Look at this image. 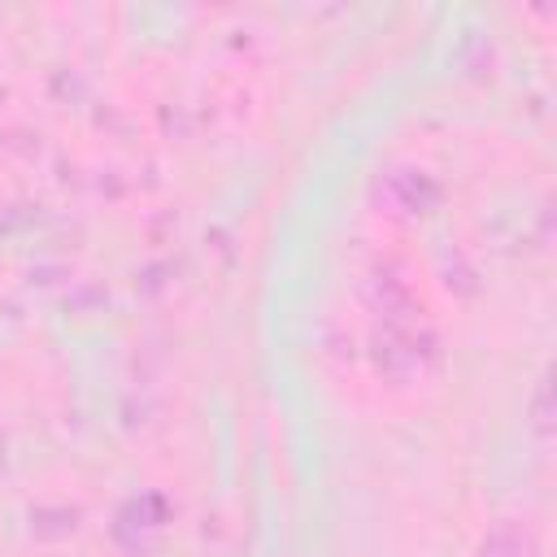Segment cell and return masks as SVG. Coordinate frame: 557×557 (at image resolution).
Masks as SVG:
<instances>
[{
    "instance_id": "1",
    "label": "cell",
    "mask_w": 557,
    "mask_h": 557,
    "mask_svg": "<svg viewBox=\"0 0 557 557\" xmlns=\"http://www.w3.org/2000/svg\"><path fill=\"white\" fill-rule=\"evenodd\" d=\"M370 361L392 383H418L440 361V339L418 322H383L370 344Z\"/></svg>"
},
{
    "instance_id": "2",
    "label": "cell",
    "mask_w": 557,
    "mask_h": 557,
    "mask_svg": "<svg viewBox=\"0 0 557 557\" xmlns=\"http://www.w3.org/2000/svg\"><path fill=\"white\" fill-rule=\"evenodd\" d=\"M366 300H370V309H374L383 322H418V318H413V309H418L413 283H409L405 270L392 265V261H383V265L370 270V278H366Z\"/></svg>"
},
{
    "instance_id": "3",
    "label": "cell",
    "mask_w": 557,
    "mask_h": 557,
    "mask_svg": "<svg viewBox=\"0 0 557 557\" xmlns=\"http://www.w3.org/2000/svg\"><path fill=\"white\" fill-rule=\"evenodd\" d=\"M383 191H387V200L396 205V213H431L435 205H440V183H435V174H426V170H413V165H405V170H392L387 178H383Z\"/></svg>"
},
{
    "instance_id": "4",
    "label": "cell",
    "mask_w": 557,
    "mask_h": 557,
    "mask_svg": "<svg viewBox=\"0 0 557 557\" xmlns=\"http://www.w3.org/2000/svg\"><path fill=\"white\" fill-rule=\"evenodd\" d=\"M165 518H170V500H165L161 492H139V496H131V500L117 509L113 531H117V540L139 544V540H148L152 531H161Z\"/></svg>"
},
{
    "instance_id": "5",
    "label": "cell",
    "mask_w": 557,
    "mask_h": 557,
    "mask_svg": "<svg viewBox=\"0 0 557 557\" xmlns=\"http://www.w3.org/2000/svg\"><path fill=\"white\" fill-rule=\"evenodd\" d=\"M479 557H535V540H531V531H527V527L505 522V527L487 531V540H483Z\"/></svg>"
},
{
    "instance_id": "6",
    "label": "cell",
    "mask_w": 557,
    "mask_h": 557,
    "mask_svg": "<svg viewBox=\"0 0 557 557\" xmlns=\"http://www.w3.org/2000/svg\"><path fill=\"white\" fill-rule=\"evenodd\" d=\"M0 466H4V440H0Z\"/></svg>"
}]
</instances>
